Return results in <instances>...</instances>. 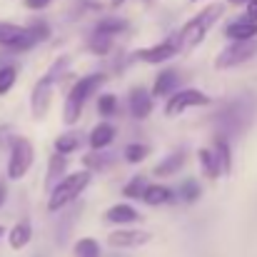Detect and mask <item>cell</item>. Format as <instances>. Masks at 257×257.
Masks as SVG:
<instances>
[{
    "instance_id": "cell-1",
    "label": "cell",
    "mask_w": 257,
    "mask_h": 257,
    "mask_svg": "<svg viewBox=\"0 0 257 257\" xmlns=\"http://www.w3.org/2000/svg\"><path fill=\"white\" fill-rule=\"evenodd\" d=\"M222 13H225V5H220V3H212V5H207L202 13H197L190 23H185V28L180 30V35H177V40H180V48H197L205 38H207V33L212 30V25L222 18Z\"/></svg>"
},
{
    "instance_id": "cell-2",
    "label": "cell",
    "mask_w": 257,
    "mask_h": 257,
    "mask_svg": "<svg viewBox=\"0 0 257 257\" xmlns=\"http://www.w3.org/2000/svg\"><path fill=\"white\" fill-rule=\"evenodd\" d=\"M68 63H70L68 55L58 58L55 65H53V68H50V70L35 83V87H33V95H30V110H33V115H35L38 120H43V117L48 115L50 102H53V87H55V83H58V78L65 73Z\"/></svg>"
},
{
    "instance_id": "cell-3",
    "label": "cell",
    "mask_w": 257,
    "mask_h": 257,
    "mask_svg": "<svg viewBox=\"0 0 257 257\" xmlns=\"http://www.w3.org/2000/svg\"><path fill=\"white\" fill-rule=\"evenodd\" d=\"M102 83H105V75H102V73H95V75L80 78V80L73 85V90L68 92V100H65V110H63V120H65L68 125L78 122V117H80V112H83V105L87 102V97L102 85Z\"/></svg>"
},
{
    "instance_id": "cell-4",
    "label": "cell",
    "mask_w": 257,
    "mask_h": 257,
    "mask_svg": "<svg viewBox=\"0 0 257 257\" xmlns=\"http://www.w3.org/2000/svg\"><path fill=\"white\" fill-rule=\"evenodd\" d=\"M90 180H92L90 170H80V172H73V175L63 177V180L53 187V192H50L48 210H50V212H58V210H63L65 205H70L87 185H90Z\"/></svg>"
},
{
    "instance_id": "cell-5",
    "label": "cell",
    "mask_w": 257,
    "mask_h": 257,
    "mask_svg": "<svg viewBox=\"0 0 257 257\" xmlns=\"http://www.w3.org/2000/svg\"><path fill=\"white\" fill-rule=\"evenodd\" d=\"M35 160V148L25 138H15L10 145V158H8V177L10 180H23L30 165Z\"/></svg>"
},
{
    "instance_id": "cell-6",
    "label": "cell",
    "mask_w": 257,
    "mask_h": 257,
    "mask_svg": "<svg viewBox=\"0 0 257 257\" xmlns=\"http://www.w3.org/2000/svg\"><path fill=\"white\" fill-rule=\"evenodd\" d=\"M255 55H257V40H232V45L225 48V50L217 55L215 65H217L220 70H225V68L242 65V63L252 60Z\"/></svg>"
},
{
    "instance_id": "cell-7",
    "label": "cell",
    "mask_w": 257,
    "mask_h": 257,
    "mask_svg": "<svg viewBox=\"0 0 257 257\" xmlns=\"http://www.w3.org/2000/svg\"><path fill=\"white\" fill-rule=\"evenodd\" d=\"M210 105V95H205L202 90H180V92H172L170 100L165 102V115L168 117H177L180 112H185L187 107H205Z\"/></svg>"
},
{
    "instance_id": "cell-8",
    "label": "cell",
    "mask_w": 257,
    "mask_h": 257,
    "mask_svg": "<svg viewBox=\"0 0 257 257\" xmlns=\"http://www.w3.org/2000/svg\"><path fill=\"white\" fill-rule=\"evenodd\" d=\"M0 45L13 48V50H28L35 45V38L28 28L13 25V23H0Z\"/></svg>"
},
{
    "instance_id": "cell-9",
    "label": "cell",
    "mask_w": 257,
    "mask_h": 257,
    "mask_svg": "<svg viewBox=\"0 0 257 257\" xmlns=\"http://www.w3.org/2000/svg\"><path fill=\"white\" fill-rule=\"evenodd\" d=\"M153 240V232L148 230H115L107 235V245L117 247V250H133V247H143Z\"/></svg>"
},
{
    "instance_id": "cell-10",
    "label": "cell",
    "mask_w": 257,
    "mask_h": 257,
    "mask_svg": "<svg viewBox=\"0 0 257 257\" xmlns=\"http://www.w3.org/2000/svg\"><path fill=\"white\" fill-rule=\"evenodd\" d=\"M177 50H180V40H177V38L172 40L170 38V40H163V43H158V45H153V48H143V50H138L135 58L143 60V63L158 65V63L170 60L172 55H177Z\"/></svg>"
},
{
    "instance_id": "cell-11",
    "label": "cell",
    "mask_w": 257,
    "mask_h": 257,
    "mask_svg": "<svg viewBox=\"0 0 257 257\" xmlns=\"http://www.w3.org/2000/svg\"><path fill=\"white\" fill-rule=\"evenodd\" d=\"M127 105H130L133 117H138V120H145L153 112V97H150V92L145 87H135L130 92V97H127Z\"/></svg>"
},
{
    "instance_id": "cell-12",
    "label": "cell",
    "mask_w": 257,
    "mask_h": 257,
    "mask_svg": "<svg viewBox=\"0 0 257 257\" xmlns=\"http://www.w3.org/2000/svg\"><path fill=\"white\" fill-rule=\"evenodd\" d=\"M225 35L230 40H255L257 38V23L250 18H240V20H232L227 28H225Z\"/></svg>"
},
{
    "instance_id": "cell-13",
    "label": "cell",
    "mask_w": 257,
    "mask_h": 257,
    "mask_svg": "<svg viewBox=\"0 0 257 257\" xmlns=\"http://www.w3.org/2000/svg\"><path fill=\"white\" fill-rule=\"evenodd\" d=\"M143 202H148V205H153V207H158V205H168L175 200V192H172L170 187H165V185H150L148 182V187L143 190V197H140Z\"/></svg>"
},
{
    "instance_id": "cell-14",
    "label": "cell",
    "mask_w": 257,
    "mask_h": 257,
    "mask_svg": "<svg viewBox=\"0 0 257 257\" xmlns=\"http://www.w3.org/2000/svg\"><path fill=\"white\" fill-rule=\"evenodd\" d=\"M105 220L107 222H115V225H133L140 220V212L133 207V205H115L105 212Z\"/></svg>"
},
{
    "instance_id": "cell-15",
    "label": "cell",
    "mask_w": 257,
    "mask_h": 257,
    "mask_svg": "<svg viewBox=\"0 0 257 257\" xmlns=\"http://www.w3.org/2000/svg\"><path fill=\"white\" fill-rule=\"evenodd\" d=\"M112 140H115V127H112L110 122H100V125H95L92 133H90V148H92V150H102V148H107Z\"/></svg>"
},
{
    "instance_id": "cell-16",
    "label": "cell",
    "mask_w": 257,
    "mask_h": 257,
    "mask_svg": "<svg viewBox=\"0 0 257 257\" xmlns=\"http://www.w3.org/2000/svg\"><path fill=\"white\" fill-rule=\"evenodd\" d=\"M212 155L220 165V175H230L232 172V153H230V145L225 138H217L215 145H212Z\"/></svg>"
},
{
    "instance_id": "cell-17",
    "label": "cell",
    "mask_w": 257,
    "mask_h": 257,
    "mask_svg": "<svg viewBox=\"0 0 257 257\" xmlns=\"http://www.w3.org/2000/svg\"><path fill=\"white\" fill-rule=\"evenodd\" d=\"M68 170V158L65 155H60V153H55V155H50V160H48V175H45V187L50 190L53 187V182L55 180H60L63 175Z\"/></svg>"
},
{
    "instance_id": "cell-18",
    "label": "cell",
    "mask_w": 257,
    "mask_h": 257,
    "mask_svg": "<svg viewBox=\"0 0 257 257\" xmlns=\"http://www.w3.org/2000/svg\"><path fill=\"white\" fill-rule=\"evenodd\" d=\"M177 87V73L175 70H163L153 85V95L158 97H165V95H172V90Z\"/></svg>"
},
{
    "instance_id": "cell-19",
    "label": "cell",
    "mask_w": 257,
    "mask_h": 257,
    "mask_svg": "<svg viewBox=\"0 0 257 257\" xmlns=\"http://www.w3.org/2000/svg\"><path fill=\"white\" fill-rule=\"evenodd\" d=\"M30 237H33V230H30V225H28V222H18V225L10 230V235H8V242H10V247H13V250H23V247L30 242Z\"/></svg>"
},
{
    "instance_id": "cell-20",
    "label": "cell",
    "mask_w": 257,
    "mask_h": 257,
    "mask_svg": "<svg viewBox=\"0 0 257 257\" xmlns=\"http://www.w3.org/2000/svg\"><path fill=\"white\" fill-rule=\"evenodd\" d=\"M185 153L180 150V153H175V155H170V158H165L158 168H155V175L158 177H170V175H175V172H180V168L185 165Z\"/></svg>"
},
{
    "instance_id": "cell-21",
    "label": "cell",
    "mask_w": 257,
    "mask_h": 257,
    "mask_svg": "<svg viewBox=\"0 0 257 257\" xmlns=\"http://www.w3.org/2000/svg\"><path fill=\"white\" fill-rule=\"evenodd\" d=\"M197 158H200V165H202L205 177H210V180H217L220 177V165H217V160H215V155H212L210 148L197 150Z\"/></svg>"
},
{
    "instance_id": "cell-22",
    "label": "cell",
    "mask_w": 257,
    "mask_h": 257,
    "mask_svg": "<svg viewBox=\"0 0 257 257\" xmlns=\"http://www.w3.org/2000/svg\"><path fill=\"white\" fill-rule=\"evenodd\" d=\"M127 28V23L125 20H117V18H107V20H100L97 25H95V33H102V35H110V38H115L117 33H122Z\"/></svg>"
},
{
    "instance_id": "cell-23",
    "label": "cell",
    "mask_w": 257,
    "mask_h": 257,
    "mask_svg": "<svg viewBox=\"0 0 257 257\" xmlns=\"http://www.w3.org/2000/svg\"><path fill=\"white\" fill-rule=\"evenodd\" d=\"M78 145H80V138L73 135V133H68V135H60V138L55 140V153H60V155H70L73 150H78Z\"/></svg>"
},
{
    "instance_id": "cell-24",
    "label": "cell",
    "mask_w": 257,
    "mask_h": 257,
    "mask_svg": "<svg viewBox=\"0 0 257 257\" xmlns=\"http://www.w3.org/2000/svg\"><path fill=\"white\" fill-rule=\"evenodd\" d=\"M75 257H100V245L92 237H83L75 242Z\"/></svg>"
},
{
    "instance_id": "cell-25",
    "label": "cell",
    "mask_w": 257,
    "mask_h": 257,
    "mask_svg": "<svg viewBox=\"0 0 257 257\" xmlns=\"http://www.w3.org/2000/svg\"><path fill=\"white\" fill-rule=\"evenodd\" d=\"M148 187V180L143 177V175H138L135 180H130L127 185H125V190H122V195L125 197H130V200H140L143 197V190Z\"/></svg>"
},
{
    "instance_id": "cell-26",
    "label": "cell",
    "mask_w": 257,
    "mask_h": 257,
    "mask_svg": "<svg viewBox=\"0 0 257 257\" xmlns=\"http://www.w3.org/2000/svg\"><path fill=\"white\" fill-rule=\"evenodd\" d=\"M90 48H92V53L105 55V53L112 48V38H110V35H102V33H92V38H90Z\"/></svg>"
},
{
    "instance_id": "cell-27",
    "label": "cell",
    "mask_w": 257,
    "mask_h": 257,
    "mask_svg": "<svg viewBox=\"0 0 257 257\" xmlns=\"http://www.w3.org/2000/svg\"><path fill=\"white\" fill-rule=\"evenodd\" d=\"M148 155H150V148H148V145H138V143H135V145H127V148H125V160H127V163H135V165H138V163H143Z\"/></svg>"
},
{
    "instance_id": "cell-28",
    "label": "cell",
    "mask_w": 257,
    "mask_h": 257,
    "mask_svg": "<svg viewBox=\"0 0 257 257\" xmlns=\"http://www.w3.org/2000/svg\"><path fill=\"white\" fill-rule=\"evenodd\" d=\"M15 80H18V70H15V65H5V68H0V95H5L10 87L15 85Z\"/></svg>"
},
{
    "instance_id": "cell-29",
    "label": "cell",
    "mask_w": 257,
    "mask_h": 257,
    "mask_svg": "<svg viewBox=\"0 0 257 257\" xmlns=\"http://www.w3.org/2000/svg\"><path fill=\"white\" fill-rule=\"evenodd\" d=\"M180 195H182L185 202H197L200 200V185L195 180H185L182 187H180Z\"/></svg>"
},
{
    "instance_id": "cell-30",
    "label": "cell",
    "mask_w": 257,
    "mask_h": 257,
    "mask_svg": "<svg viewBox=\"0 0 257 257\" xmlns=\"http://www.w3.org/2000/svg\"><path fill=\"white\" fill-rule=\"evenodd\" d=\"M115 110H117V100H115V95H102V97L97 100V112H100L102 117L115 115Z\"/></svg>"
},
{
    "instance_id": "cell-31",
    "label": "cell",
    "mask_w": 257,
    "mask_h": 257,
    "mask_svg": "<svg viewBox=\"0 0 257 257\" xmlns=\"http://www.w3.org/2000/svg\"><path fill=\"white\" fill-rule=\"evenodd\" d=\"M83 163H85V168H92V172H95V170H102L110 160H107L105 155H100V153H90V155H85Z\"/></svg>"
},
{
    "instance_id": "cell-32",
    "label": "cell",
    "mask_w": 257,
    "mask_h": 257,
    "mask_svg": "<svg viewBox=\"0 0 257 257\" xmlns=\"http://www.w3.org/2000/svg\"><path fill=\"white\" fill-rule=\"evenodd\" d=\"M28 30L33 33L35 43H43V40H48V35H50V30H48V25H45V23H33Z\"/></svg>"
},
{
    "instance_id": "cell-33",
    "label": "cell",
    "mask_w": 257,
    "mask_h": 257,
    "mask_svg": "<svg viewBox=\"0 0 257 257\" xmlns=\"http://www.w3.org/2000/svg\"><path fill=\"white\" fill-rule=\"evenodd\" d=\"M53 0H25V8H30V10H43V8H48Z\"/></svg>"
},
{
    "instance_id": "cell-34",
    "label": "cell",
    "mask_w": 257,
    "mask_h": 257,
    "mask_svg": "<svg viewBox=\"0 0 257 257\" xmlns=\"http://www.w3.org/2000/svg\"><path fill=\"white\" fill-rule=\"evenodd\" d=\"M245 5H247V18L257 23V0H247Z\"/></svg>"
},
{
    "instance_id": "cell-35",
    "label": "cell",
    "mask_w": 257,
    "mask_h": 257,
    "mask_svg": "<svg viewBox=\"0 0 257 257\" xmlns=\"http://www.w3.org/2000/svg\"><path fill=\"white\" fill-rule=\"evenodd\" d=\"M3 202H5V185L0 182V207H3Z\"/></svg>"
},
{
    "instance_id": "cell-36",
    "label": "cell",
    "mask_w": 257,
    "mask_h": 257,
    "mask_svg": "<svg viewBox=\"0 0 257 257\" xmlns=\"http://www.w3.org/2000/svg\"><path fill=\"white\" fill-rule=\"evenodd\" d=\"M225 3H230V5H245L247 0H225Z\"/></svg>"
},
{
    "instance_id": "cell-37",
    "label": "cell",
    "mask_w": 257,
    "mask_h": 257,
    "mask_svg": "<svg viewBox=\"0 0 257 257\" xmlns=\"http://www.w3.org/2000/svg\"><path fill=\"white\" fill-rule=\"evenodd\" d=\"M122 3H125V0H112V8H120Z\"/></svg>"
},
{
    "instance_id": "cell-38",
    "label": "cell",
    "mask_w": 257,
    "mask_h": 257,
    "mask_svg": "<svg viewBox=\"0 0 257 257\" xmlns=\"http://www.w3.org/2000/svg\"><path fill=\"white\" fill-rule=\"evenodd\" d=\"M0 235H3V227H0Z\"/></svg>"
},
{
    "instance_id": "cell-39",
    "label": "cell",
    "mask_w": 257,
    "mask_h": 257,
    "mask_svg": "<svg viewBox=\"0 0 257 257\" xmlns=\"http://www.w3.org/2000/svg\"><path fill=\"white\" fill-rule=\"evenodd\" d=\"M145 3H150V0H145Z\"/></svg>"
},
{
    "instance_id": "cell-40",
    "label": "cell",
    "mask_w": 257,
    "mask_h": 257,
    "mask_svg": "<svg viewBox=\"0 0 257 257\" xmlns=\"http://www.w3.org/2000/svg\"><path fill=\"white\" fill-rule=\"evenodd\" d=\"M195 3H197V0H195Z\"/></svg>"
}]
</instances>
